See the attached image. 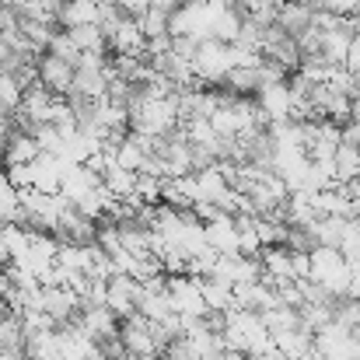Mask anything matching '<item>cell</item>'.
Listing matches in <instances>:
<instances>
[{"instance_id":"cell-1","label":"cell","mask_w":360,"mask_h":360,"mask_svg":"<svg viewBox=\"0 0 360 360\" xmlns=\"http://www.w3.org/2000/svg\"><path fill=\"white\" fill-rule=\"evenodd\" d=\"M347 259L340 255V248H322L315 245L308 252V280L319 283L322 290H329L333 297H347Z\"/></svg>"},{"instance_id":"cell-2","label":"cell","mask_w":360,"mask_h":360,"mask_svg":"<svg viewBox=\"0 0 360 360\" xmlns=\"http://www.w3.org/2000/svg\"><path fill=\"white\" fill-rule=\"evenodd\" d=\"M165 294H168L172 315H179L186 322L207 319V304H203V294H200V280L196 276H168Z\"/></svg>"},{"instance_id":"cell-3","label":"cell","mask_w":360,"mask_h":360,"mask_svg":"<svg viewBox=\"0 0 360 360\" xmlns=\"http://www.w3.org/2000/svg\"><path fill=\"white\" fill-rule=\"evenodd\" d=\"M120 340H122V350L126 357L136 360V357H161L158 354V343L150 336V322L140 319V315H129L120 322Z\"/></svg>"},{"instance_id":"cell-4","label":"cell","mask_w":360,"mask_h":360,"mask_svg":"<svg viewBox=\"0 0 360 360\" xmlns=\"http://www.w3.org/2000/svg\"><path fill=\"white\" fill-rule=\"evenodd\" d=\"M136 297H140V283L126 273H112L105 280V308L116 315V319H129L136 315Z\"/></svg>"},{"instance_id":"cell-5","label":"cell","mask_w":360,"mask_h":360,"mask_svg":"<svg viewBox=\"0 0 360 360\" xmlns=\"http://www.w3.org/2000/svg\"><path fill=\"white\" fill-rule=\"evenodd\" d=\"M315 21V0H280L276 4V28L287 39H301Z\"/></svg>"},{"instance_id":"cell-6","label":"cell","mask_w":360,"mask_h":360,"mask_svg":"<svg viewBox=\"0 0 360 360\" xmlns=\"http://www.w3.org/2000/svg\"><path fill=\"white\" fill-rule=\"evenodd\" d=\"M35 74H39V88H46L53 98H67L70 95V84H74V67L42 53L35 60Z\"/></svg>"},{"instance_id":"cell-7","label":"cell","mask_w":360,"mask_h":360,"mask_svg":"<svg viewBox=\"0 0 360 360\" xmlns=\"http://www.w3.org/2000/svg\"><path fill=\"white\" fill-rule=\"evenodd\" d=\"M255 105L262 112L266 126H276V122H290V91H287V81L280 84H266L255 91Z\"/></svg>"},{"instance_id":"cell-8","label":"cell","mask_w":360,"mask_h":360,"mask_svg":"<svg viewBox=\"0 0 360 360\" xmlns=\"http://www.w3.org/2000/svg\"><path fill=\"white\" fill-rule=\"evenodd\" d=\"M203 238L217 255H238V228H235V214L217 210L207 224H203Z\"/></svg>"},{"instance_id":"cell-9","label":"cell","mask_w":360,"mask_h":360,"mask_svg":"<svg viewBox=\"0 0 360 360\" xmlns=\"http://www.w3.org/2000/svg\"><path fill=\"white\" fill-rule=\"evenodd\" d=\"M350 42H354V18H343L340 28L322 32V56L333 67H343L347 63V53H350Z\"/></svg>"},{"instance_id":"cell-10","label":"cell","mask_w":360,"mask_h":360,"mask_svg":"<svg viewBox=\"0 0 360 360\" xmlns=\"http://www.w3.org/2000/svg\"><path fill=\"white\" fill-rule=\"evenodd\" d=\"M200 294H203V304H207V315H224L235 308V287L214 280V276H203L200 280Z\"/></svg>"},{"instance_id":"cell-11","label":"cell","mask_w":360,"mask_h":360,"mask_svg":"<svg viewBox=\"0 0 360 360\" xmlns=\"http://www.w3.org/2000/svg\"><path fill=\"white\" fill-rule=\"evenodd\" d=\"M39 154H42V150H39L35 136L18 133V129H7V147H4V165H7V168H11V165H32Z\"/></svg>"},{"instance_id":"cell-12","label":"cell","mask_w":360,"mask_h":360,"mask_svg":"<svg viewBox=\"0 0 360 360\" xmlns=\"http://www.w3.org/2000/svg\"><path fill=\"white\" fill-rule=\"evenodd\" d=\"M25 360H63L60 357V340L56 329H39L25 336Z\"/></svg>"},{"instance_id":"cell-13","label":"cell","mask_w":360,"mask_h":360,"mask_svg":"<svg viewBox=\"0 0 360 360\" xmlns=\"http://www.w3.org/2000/svg\"><path fill=\"white\" fill-rule=\"evenodd\" d=\"M357 175H360V154H357V147H350V143H340V147H336V154H333V182H336V186H350Z\"/></svg>"},{"instance_id":"cell-14","label":"cell","mask_w":360,"mask_h":360,"mask_svg":"<svg viewBox=\"0 0 360 360\" xmlns=\"http://www.w3.org/2000/svg\"><path fill=\"white\" fill-rule=\"evenodd\" d=\"M67 35H70V42L81 53H105L109 56V42H105V35H102L98 25H81V28H70Z\"/></svg>"},{"instance_id":"cell-15","label":"cell","mask_w":360,"mask_h":360,"mask_svg":"<svg viewBox=\"0 0 360 360\" xmlns=\"http://www.w3.org/2000/svg\"><path fill=\"white\" fill-rule=\"evenodd\" d=\"M136 25H140V32H143V42L172 39V32H168V14H165V11H154V7H147V14H143Z\"/></svg>"},{"instance_id":"cell-16","label":"cell","mask_w":360,"mask_h":360,"mask_svg":"<svg viewBox=\"0 0 360 360\" xmlns=\"http://www.w3.org/2000/svg\"><path fill=\"white\" fill-rule=\"evenodd\" d=\"M46 53H49V56H56V60H63V63H70V67L77 70V60H81V49H77V46L70 42V35H67V32H56Z\"/></svg>"},{"instance_id":"cell-17","label":"cell","mask_w":360,"mask_h":360,"mask_svg":"<svg viewBox=\"0 0 360 360\" xmlns=\"http://www.w3.org/2000/svg\"><path fill=\"white\" fill-rule=\"evenodd\" d=\"M21 88H18V81L11 77V74H0V102L11 109V112H18L21 109Z\"/></svg>"},{"instance_id":"cell-18","label":"cell","mask_w":360,"mask_h":360,"mask_svg":"<svg viewBox=\"0 0 360 360\" xmlns=\"http://www.w3.org/2000/svg\"><path fill=\"white\" fill-rule=\"evenodd\" d=\"M102 4L116 7L122 18H133V21H140L147 14V7H150V0H102Z\"/></svg>"},{"instance_id":"cell-19","label":"cell","mask_w":360,"mask_h":360,"mask_svg":"<svg viewBox=\"0 0 360 360\" xmlns=\"http://www.w3.org/2000/svg\"><path fill=\"white\" fill-rule=\"evenodd\" d=\"M322 11H329V14H336V18H354L360 11V0H315Z\"/></svg>"},{"instance_id":"cell-20","label":"cell","mask_w":360,"mask_h":360,"mask_svg":"<svg viewBox=\"0 0 360 360\" xmlns=\"http://www.w3.org/2000/svg\"><path fill=\"white\" fill-rule=\"evenodd\" d=\"M347 297L350 301H360V262H347Z\"/></svg>"},{"instance_id":"cell-21","label":"cell","mask_w":360,"mask_h":360,"mask_svg":"<svg viewBox=\"0 0 360 360\" xmlns=\"http://www.w3.org/2000/svg\"><path fill=\"white\" fill-rule=\"evenodd\" d=\"M343 193H347V196H350L354 203H360V175L354 179V182H350V186H343Z\"/></svg>"},{"instance_id":"cell-22","label":"cell","mask_w":360,"mask_h":360,"mask_svg":"<svg viewBox=\"0 0 360 360\" xmlns=\"http://www.w3.org/2000/svg\"><path fill=\"white\" fill-rule=\"evenodd\" d=\"M347 122H360V98H350V120Z\"/></svg>"},{"instance_id":"cell-23","label":"cell","mask_w":360,"mask_h":360,"mask_svg":"<svg viewBox=\"0 0 360 360\" xmlns=\"http://www.w3.org/2000/svg\"><path fill=\"white\" fill-rule=\"evenodd\" d=\"M217 360H248V357H245V354H235V350H224Z\"/></svg>"},{"instance_id":"cell-24","label":"cell","mask_w":360,"mask_h":360,"mask_svg":"<svg viewBox=\"0 0 360 360\" xmlns=\"http://www.w3.org/2000/svg\"><path fill=\"white\" fill-rule=\"evenodd\" d=\"M354 84H357V95H360V74H354Z\"/></svg>"},{"instance_id":"cell-25","label":"cell","mask_w":360,"mask_h":360,"mask_svg":"<svg viewBox=\"0 0 360 360\" xmlns=\"http://www.w3.org/2000/svg\"><path fill=\"white\" fill-rule=\"evenodd\" d=\"M357 154H360V147H357Z\"/></svg>"}]
</instances>
